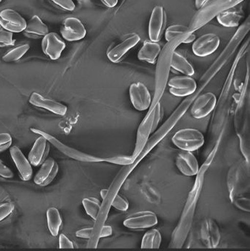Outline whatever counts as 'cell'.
I'll return each instance as SVG.
<instances>
[{
	"label": "cell",
	"mask_w": 250,
	"mask_h": 251,
	"mask_svg": "<svg viewBox=\"0 0 250 251\" xmlns=\"http://www.w3.org/2000/svg\"><path fill=\"white\" fill-rule=\"evenodd\" d=\"M59 248L60 249H66V248L72 249L74 248V245L69 238L66 237L64 234H60L59 236Z\"/></svg>",
	"instance_id": "74e56055"
},
{
	"label": "cell",
	"mask_w": 250,
	"mask_h": 251,
	"mask_svg": "<svg viewBox=\"0 0 250 251\" xmlns=\"http://www.w3.org/2000/svg\"><path fill=\"white\" fill-rule=\"evenodd\" d=\"M29 103L38 108H44L53 114L64 116L67 111V107L60 102L44 98L40 94L33 92L29 100Z\"/></svg>",
	"instance_id": "d6986e66"
},
{
	"label": "cell",
	"mask_w": 250,
	"mask_h": 251,
	"mask_svg": "<svg viewBox=\"0 0 250 251\" xmlns=\"http://www.w3.org/2000/svg\"><path fill=\"white\" fill-rule=\"evenodd\" d=\"M213 0H195V7L197 10L201 9Z\"/></svg>",
	"instance_id": "60d3db41"
},
{
	"label": "cell",
	"mask_w": 250,
	"mask_h": 251,
	"mask_svg": "<svg viewBox=\"0 0 250 251\" xmlns=\"http://www.w3.org/2000/svg\"><path fill=\"white\" fill-rule=\"evenodd\" d=\"M163 115H164V111H163L160 102H157L155 104V106H154L152 111V118L151 117L149 118L150 122H146V124L149 126L148 130L150 135L154 133V130L157 129L159 123L163 117Z\"/></svg>",
	"instance_id": "f1b7e54d"
},
{
	"label": "cell",
	"mask_w": 250,
	"mask_h": 251,
	"mask_svg": "<svg viewBox=\"0 0 250 251\" xmlns=\"http://www.w3.org/2000/svg\"><path fill=\"white\" fill-rule=\"evenodd\" d=\"M24 35L30 39H39L49 33V28L38 16H33L26 23Z\"/></svg>",
	"instance_id": "7402d4cb"
},
{
	"label": "cell",
	"mask_w": 250,
	"mask_h": 251,
	"mask_svg": "<svg viewBox=\"0 0 250 251\" xmlns=\"http://www.w3.org/2000/svg\"><path fill=\"white\" fill-rule=\"evenodd\" d=\"M41 47L43 52L51 60H57L66 48V44L57 33H48L43 38Z\"/></svg>",
	"instance_id": "2e32d148"
},
{
	"label": "cell",
	"mask_w": 250,
	"mask_h": 251,
	"mask_svg": "<svg viewBox=\"0 0 250 251\" xmlns=\"http://www.w3.org/2000/svg\"><path fill=\"white\" fill-rule=\"evenodd\" d=\"M192 32L190 30L189 27L183 25H174L166 29L165 31V38L167 42L172 40L175 38L184 34V33Z\"/></svg>",
	"instance_id": "f546056e"
},
{
	"label": "cell",
	"mask_w": 250,
	"mask_h": 251,
	"mask_svg": "<svg viewBox=\"0 0 250 251\" xmlns=\"http://www.w3.org/2000/svg\"><path fill=\"white\" fill-rule=\"evenodd\" d=\"M14 210V205L12 202H4L0 205V222L7 218Z\"/></svg>",
	"instance_id": "836d02e7"
},
{
	"label": "cell",
	"mask_w": 250,
	"mask_h": 251,
	"mask_svg": "<svg viewBox=\"0 0 250 251\" xmlns=\"http://www.w3.org/2000/svg\"><path fill=\"white\" fill-rule=\"evenodd\" d=\"M161 233L156 228H151L144 233L141 241L142 249H157L161 244Z\"/></svg>",
	"instance_id": "d4e9b609"
},
{
	"label": "cell",
	"mask_w": 250,
	"mask_h": 251,
	"mask_svg": "<svg viewBox=\"0 0 250 251\" xmlns=\"http://www.w3.org/2000/svg\"><path fill=\"white\" fill-rule=\"evenodd\" d=\"M141 38L138 34H132L124 39L120 43L109 50L107 53V58L113 63H119L124 59L127 52L135 48Z\"/></svg>",
	"instance_id": "9a60e30c"
},
{
	"label": "cell",
	"mask_w": 250,
	"mask_h": 251,
	"mask_svg": "<svg viewBox=\"0 0 250 251\" xmlns=\"http://www.w3.org/2000/svg\"><path fill=\"white\" fill-rule=\"evenodd\" d=\"M60 33L66 41L75 42L85 37L86 30L80 20L75 17H69L62 23Z\"/></svg>",
	"instance_id": "7c38bea8"
},
{
	"label": "cell",
	"mask_w": 250,
	"mask_h": 251,
	"mask_svg": "<svg viewBox=\"0 0 250 251\" xmlns=\"http://www.w3.org/2000/svg\"><path fill=\"white\" fill-rule=\"evenodd\" d=\"M175 164L179 171L188 177L196 176L200 170L198 160L192 152L181 151L176 154Z\"/></svg>",
	"instance_id": "5bb4252c"
},
{
	"label": "cell",
	"mask_w": 250,
	"mask_h": 251,
	"mask_svg": "<svg viewBox=\"0 0 250 251\" xmlns=\"http://www.w3.org/2000/svg\"><path fill=\"white\" fill-rule=\"evenodd\" d=\"M161 47L157 42H145L138 53V59L149 64H154L161 51Z\"/></svg>",
	"instance_id": "603a6c76"
},
{
	"label": "cell",
	"mask_w": 250,
	"mask_h": 251,
	"mask_svg": "<svg viewBox=\"0 0 250 251\" xmlns=\"http://www.w3.org/2000/svg\"><path fill=\"white\" fill-rule=\"evenodd\" d=\"M244 17L242 7L237 5L221 13L216 17V19L219 24L224 27H235L239 25Z\"/></svg>",
	"instance_id": "44dd1931"
},
{
	"label": "cell",
	"mask_w": 250,
	"mask_h": 251,
	"mask_svg": "<svg viewBox=\"0 0 250 251\" xmlns=\"http://www.w3.org/2000/svg\"><path fill=\"white\" fill-rule=\"evenodd\" d=\"M47 226L50 233L53 236L58 235L62 226V219L58 209L54 207L49 208L47 211Z\"/></svg>",
	"instance_id": "484cf974"
},
{
	"label": "cell",
	"mask_w": 250,
	"mask_h": 251,
	"mask_svg": "<svg viewBox=\"0 0 250 251\" xmlns=\"http://www.w3.org/2000/svg\"><path fill=\"white\" fill-rule=\"evenodd\" d=\"M220 45V39L215 33H206L194 40L192 51L199 57H205L213 54Z\"/></svg>",
	"instance_id": "8fae6325"
},
{
	"label": "cell",
	"mask_w": 250,
	"mask_h": 251,
	"mask_svg": "<svg viewBox=\"0 0 250 251\" xmlns=\"http://www.w3.org/2000/svg\"><path fill=\"white\" fill-rule=\"evenodd\" d=\"M129 94L132 106L137 111H144L150 108L151 97L145 84L141 82L132 83L129 86Z\"/></svg>",
	"instance_id": "8992f818"
},
{
	"label": "cell",
	"mask_w": 250,
	"mask_h": 251,
	"mask_svg": "<svg viewBox=\"0 0 250 251\" xmlns=\"http://www.w3.org/2000/svg\"><path fill=\"white\" fill-rule=\"evenodd\" d=\"M50 144L44 136L40 135L28 155V161L31 165L39 167L44 163L50 152Z\"/></svg>",
	"instance_id": "ac0fdd59"
},
{
	"label": "cell",
	"mask_w": 250,
	"mask_h": 251,
	"mask_svg": "<svg viewBox=\"0 0 250 251\" xmlns=\"http://www.w3.org/2000/svg\"><path fill=\"white\" fill-rule=\"evenodd\" d=\"M217 102L216 95L206 92L200 95L193 103L191 114L194 118L202 119L208 116L214 109Z\"/></svg>",
	"instance_id": "30bf717a"
},
{
	"label": "cell",
	"mask_w": 250,
	"mask_h": 251,
	"mask_svg": "<svg viewBox=\"0 0 250 251\" xmlns=\"http://www.w3.org/2000/svg\"><path fill=\"white\" fill-rule=\"evenodd\" d=\"M101 1L105 6L110 8L116 6L119 2V0H101Z\"/></svg>",
	"instance_id": "b9f144b4"
},
{
	"label": "cell",
	"mask_w": 250,
	"mask_h": 251,
	"mask_svg": "<svg viewBox=\"0 0 250 251\" xmlns=\"http://www.w3.org/2000/svg\"><path fill=\"white\" fill-rule=\"evenodd\" d=\"M54 5L64 11H72L75 10V4L72 0H50Z\"/></svg>",
	"instance_id": "d6a6232c"
},
{
	"label": "cell",
	"mask_w": 250,
	"mask_h": 251,
	"mask_svg": "<svg viewBox=\"0 0 250 251\" xmlns=\"http://www.w3.org/2000/svg\"><path fill=\"white\" fill-rule=\"evenodd\" d=\"M94 227H85V228L80 229L76 232V236L82 239H90L92 236Z\"/></svg>",
	"instance_id": "f35d334b"
},
{
	"label": "cell",
	"mask_w": 250,
	"mask_h": 251,
	"mask_svg": "<svg viewBox=\"0 0 250 251\" xmlns=\"http://www.w3.org/2000/svg\"><path fill=\"white\" fill-rule=\"evenodd\" d=\"M244 0H213L210 3L198 10L190 23L189 29L194 32L210 23L219 14L232 7L239 5Z\"/></svg>",
	"instance_id": "7a4b0ae2"
},
{
	"label": "cell",
	"mask_w": 250,
	"mask_h": 251,
	"mask_svg": "<svg viewBox=\"0 0 250 251\" xmlns=\"http://www.w3.org/2000/svg\"><path fill=\"white\" fill-rule=\"evenodd\" d=\"M169 92L174 96H190L197 91V85L195 80L191 76H175L172 77L168 82Z\"/></svg>",
	"instance_id": "52a82bcc"
},
{
	"label": "cell",
	"mask_w": 250,
	"mask_h": 251,
	"mask_svg": "<svg viewBox=\"0 0 250 251\" xmlns=\"http://www.w3.org/2000/svg\"><path fill=\"white\" fill-rule=\"evenodd\" d=\"M29 45L28 44H22V45L7 51L2 57V60L5 62H13V61H18L29 50Z\"/></svg>",
	"instance_id": "83f0119b"
},
{
	"label": "cell",
	"mask_w": 250,
	"mask_h": 251,
	"mask_svg": "<svg viewBox=\"0 0 250 251\" xmlns=\"http://www.w3.org/2000/svg\"><path fill=\"white\" fill-rule=\"evenodd\" d=\"M14 176L13 171L8 167L0 161V177L3 178H12Z\"/></svg>",
	"instance_id": "8d00e7d4"
},
{
	"label": "cell",
	"mask_w": 250,
	"mask_h": 251,
	"mask_svg": "<svg viewBox=\"0 0 250 251\" xmlns=\"http://www.w3.org/2000/svg\"><path fill=\"white\" fill-rule=\"evenodd\" d=\"M111 205L121 211H126L129 208V202L122 195L116 194L112 200Z\"/></svg>",
	"instance_id": "4dcf8cb0"
},
{
	"label": "cell",
	"mask_w": 250,
	"mask_h": 251,
	"mask_svg": "<svg viewBox=\"0 0 250 251\" xmlns=\"http://www.w3.org/2000/svg\"><path fill=\"white\" fill-rule=\"evenodd\" d=\"M0 25L12 33H20L25 30L26 22L13 9H4L0 12Z\"/></svg>",
	"instance_id": "4fadbf2b"
},
{
	"label": "cell",
	"mask_w": 250,
	"mask_h": 251,
	"mask_svg": "<svg viewBox=\"0 0 250 251\" xmlns=\"http://www.w3.org/2000/svg\"><path fill=\"white\" fill-rule=\"evenodd\" d=\"M172 142L181 151L192 152L203 146L204 137L200 130L195 128H183L175 133Z\"/></svg>",
	"instance_id": "277c9868"
},
{
	"label": "cell",
	"mask_w": 250,
	"mask_h": 251,
	"mask_svg": "<svg viewBox=\"0 0 250 251\" xmlns=\"http://www.w3.org/2000/svg\"><path fill=\"white\" fill-rule=\"evenodd\" d=\"M10 152L12 159L19 171L21 179L24 181L30 180L32 176V169L27 158L17 146L11 147Z\"/></svg>",
	"instance_id": "ffe728a7"
},
{
	"label": "cell",
	"mask_w": 250,
	"mask_h": 251,
	"mask_svg": "<svg viewBox=\"0 0 250 251\" xmlns=\"http://www.w3.org/2000/svg\"><path fill=\"white\" fill-rule=\"evenodd\" d=\"M58 173V165L53 158H47L34 177L35 184L46 186L53 181Z\"/></svg>",
	"instance_id": "e0dca14e"
},
{
	"label": "cell",
	"mask_w": 250,
	"mask_h": 251,
	"mask_svg": "<svg viewBox=\"0 0 250 251\" xmlns=\"http://www.w3.org/2000/svg\"><path fill=\"white\" fill-rule=\"evenodd\" d=\"M1 1H2V0H0V2H1Z\"/></svg>",
	"instance_id": "f6af8a7d"
},
{
	"label": "cell",
	"mask_w": 250,
	"mask_h": 251,
	"mask_svg": "<svg viewBox=\"0 0 250 251\" xmlns=\"http://www.w3.org/2000/svg\"><path fill=\"white\" fill-rule=\"evenodd\" d=\"M82 205L85 208V212L93 220H97L100 214L101 203L100 200L95 198H88L82 200Z\"/></svg>",
	"instance_id": "4316f807"
},
{
	"label": "cell",
	"mask_w": 250,
	"mask_h": 251,
	"mask_svg": "<svg viewBox=\"0 0 250 251\" xmlns=\"http://www.w3.org/2000/svg\"><path fill=\"white\" fill-rule=\"evenodd\" d=\"M235 205L239 209L244 211H250V200L246 199L245 198H237L234 200Z\"/></svg>",
	"instance_id": "d590c367"
},
{
	"label": "cell",
	"mask_w": 250,
	"mask_h": 251,
	"mask_svg": "<svg viewBox=\"0 0 250 251\" xmlns=\"http://www.w3.org/2000/svg\"><path fill=\"white\" fill-rule=\"evenodd\" d=\"M12 145V138L8 133H0V153L7 151Z\"/></svg>",
	"instance_id": "e575fe53"
},
{
	"label": "cell",
	"mask_w": 250,
	"mask_h": 251,
	"mask_svg": "<svg viewBox=\"0 0 250 251\" xmlns=\"http://www.w3.org/2000/svg\"><path fill=\"white\" fill-rule=\"evenodd\" d=\"M109 190L107 189H102L100 191V195H101V199L104 200L108 194Z\"/></svg>",
	"instance_id": "7bdbcfd3"
},
{
	"label": "cell",
	"mask_w": 250,
	"mask_h": 251,
	"mask_svg": "<svg viewBox=\"0 0 250 251\" xmlns=\"http://www.w3.org/2000/svg\"><path fill=\"white\" fill-rule=\"evenodd\" d=\"M30 130L33 132L34 133L44 136L47 139V141L50 144H51L54 148H57L59 151L63 152L66 156L69 157V158H72V159L81 161V162L88 163L102 162V161L107 162L108 161L107 158H100V157L93 156V155L84 153V152L77 151V150L75 149V148H70L68 145L62 143L58 139H56L54 136H51L50 133L42 131V130H38V129L36 128H31Z\"/></svg>",
	"instance_id": "3957f363"
},
{
	"label": "cell",
	"mask_w": 250,
	"mask_h": 251,
	"mask_svg": "<svg viewBox=\"0 0 250 251\" xmlns=\"http://www.w3.org/2000/svg\"><path fill=\"white\" fill-rule=\"evenodd\" d=\"M158 223L155 213L151 211H141L128 216L123 224L129 229H145L154 227Z\"/></svg>",
	"instance_id": "ba28073f"
},
{
	"label": "cell",
	"mask_w": 250,
	"mask_h": 251,
	"mask_svg": "<svg viewBox=\"0 0 250 251\" xmlns=\"http://www.w3.org/2000/svg\"><path fill=\"white\" fill-rule=\"evenodd\" d=\"M14 45L13 33L0 27V48Z\"/></svg>",
	"instance_id": "1f68e13d"
},
{
	"label": "cell",
	"mask_w": 250,
	"mask_h": 251,
	"mask_svg": "<svg viewBox=\"0 0 250 251\" xmlns=\"http://www.w3.org/2000/svg\"><path fill=\"white\" fill-rule=\"evenodd\" d=\"M113 234V228L110 226H103L100 233V238L108 237Z\"/></svg>",
	"instance_id": "ab89813d"
},
{
	"label": "cell",
	"mask_w": 250,
	"mask_h": 251,
	"mask_svg": "<svg viewBox=\"0 0 250 251\" xmlns=\"http://www.w3.org/2000/svg\"><path fill=\"white\" fill-rule=\"evenodd\" d=\"M200 240L205 248H216L221 239L220 230L217 223L211 218L203 220L200 227Z\"/></svg>",
	"instance_id": "9c48e42d"
},
{
	"label": "cell",
	"mask_w": 250,
	"mask_h": 251,
	"mask_svg": "<svg viewBox=\"0 0 250 251\" xmlns=\"http://www.w3.org/2000/svg\"><path fill=\"white\" fill-rule=\"evenodd\" d=\"M77 1H79L81 3H85V2H88L89 0H77Z\"/></svg>",
	"instance_id": "ee69618b"
},
{
	"label": "cell",
	"mask_w": 250,
	"mask_h": 251,
	"mask_svg": "<svg viewBox=\"0 0 250 251\" xmlns=\"http://www.w3.org/2000/svg\"><path fill=\"white\" fill-rule=\"evenodd\" d=\"M166 20L167 17L164 8L160 5L154 7L149 23V36L150 41L160 42L166 30Z\"/></svg>",
	"instance_id": "5b68a950"
},
{
	"label": "cell",
	"mask_w": 250,
	"mask_h": 251,
	"mask_svg": "<svg viewBox=\"0 0 250 251\" xmlns=\"http://www.w3.org/2000/svg\"><path fill=\"white\" fill-rule=\"evenodd\" d=\"M196 36L194 32L184 33L172 40L169 41L161 49L157 57L155 75V98H160L167 83L168 77L170 71L172 54L180 44H189L194 42Z\"/></svg>",
	"instance_id": "6da1fadb"
},
{
	"label": "cell",
	"mask_w": 250,
	"mask_h": 251,
	"mask_svg": "<svg viewBox=\"0 0 250 251\" xmlns=\"http://www.w3.org/2000/svg\"><path fill=\"white\" fill-rule=\"evenodd\" d=\"M171 67L185 75L192 76L195 73L192 64L183 55L175 50L172 54Z\"/></svg>",
	"instance_id": "cb8c5ba5"
}]
</instances>
